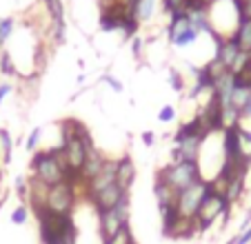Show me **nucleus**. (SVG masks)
Masks as SVG:
<instances>
[{"label": "nucleus", "instance_id": "f257e3e1", "mask_svg": "<svg viewBox=\"0 0 251 244\" xmlns=\"http://www.w3.org/2000/svg\"><path fill=\"white\" fill-rule=\"evenodd\" d=\"M38 222L40 244H58L67 238H78V229L74 222V213H53L45 207L33 209Z\"/></svg>", "mask_w": 251, "mask_h": 244}, {"label": "nucleus", "instance_id": "f03ea898", "mask_svg": "<svg viewBox=\"0 0 251 244\" xmlns=\"http://www.w3.org/2000/svg\"><path fill=\"white\" fill-rule=\"evenodd\" d=\"M31 178L38 180L45 187H53L58 182H65L67 175V167L62 160L60 146L53 149H38L31 158Z\"/></svg>", "mask_w": 251, "mask_h": 244}, {"label": "nucleus", "instance_id": "7ed1b4c3", "mask_svg": "<svg viewBox=\"0 0 251 244\" xmlns=\"http://www.w3.org/2000/svg\"><path fill=\"white\" fill-rule=\"evenodd\" d=\"M156 180H162L176 193H180L204 178H202V171H200V162H194V160H171L169 165L158 169Z\"/></svg>", "mask_w": 251, "mask_h": 244}, {"label": "nucleus", "instance_id": "20e7f679", "mask_svg": "<svg viewBox=\"0 0 251 244\" xmlns=\"http://www.w3.org/2000/svg\"><path fill=\"white\" fill-rule=\"evenodd\" d=\"M229 211H231V204L225 200L223 193L211 191V187H209L207 195H204L202 204H200L198 213H196V218H194L198 233L209 231L213 224H216V220H218V218H227Z\"/></svg>", "mask_w": 251, "mask_h": 244}, {"label": "nucleus", "instance_id": "39448f33", "mask_svg": "<svg viewBox=\"0 0 251 244\" xmlns=\"http://www.w3.org/2000/svg\"><path fill=\"white\" fill-rule=\"evenodd\" d=\"M78 200H80V195H78L76 184L65 180V182H58L47 189V193H45V209H49L53 213H74Z\"/></svg>", "mask_w": 251, "mask_h": 244}, {"label": "nucleus", "instance_id": "423d86ee", "mask_svg": "<svg viewBox=\"0 0 251 244\" xmlns=\"http://www.w3.org/2000/svg\"><path fill=\"white\" fill-rule=\"evenodd\" d=\"M129 197H125L123 202H118L114 209H107L102 213H96L98 216V231H100V238L107 240L111 238L114 233H118L123 226L129 224Z\"/></svg>", "mask_w": 251, "mask_h": 244}, {"label": "nucleus", "instance_id": "0eeeda50", "mask_svg": "<svg viewBox=\"0 0 251 244\" xmlns=\"http://www.w3.org/2000/svg\"><path fill=\"white\" fill-rule=\"evenodd\" d=\"M216 43V60L225 67L227 71H233L236 73L247 60H249V53H245L238 43L233 40V36H227V38H218V40H213Z\"/></svg>", "mask_w": 251, "mask_h": 244}, {"label": "nucleus", "instance_id": "6e6552de", "mask_svg": "<svg viewBox=\"0 0 251 244\" xmlns=\"http://www.w3.org/2000/svg\"><path fill=\"white\" fill-rule=\"evenodd\" d=\"M207 191H209L207 180H200L194 187L180 191L178 197H176V209H178V213H180L182 218H187V220H194L200 204H202V200H204V195H207Z\"/></svg>", "mask_w": 251, "mask_h": 244}, {"label": "nucleus", "instance_id": "1a4fd4ad", "mask_svg": "<svg viewBox=\"0 0 251 244\" xmlns=\"http://www.w3.org/2000/svg\"><path fill=\"white\" fill-rule=\"evenodd\" d=\"M167 38H169V43L174 45V47L185 49V47H189V45H194L196 40H198L200 33L196 31L194 24L189 23L187 14H182V16H174V18H169V23H167Z\"/></svg>", "mask_w": 251, "mask_h": 244}, {"label": "nucleus", "instance_id": "9d476101", "mask_svg": "<svg viewBox=\"0 0 251 244\" xmlns=\"http://www.w3.org/2000/svg\"><path fill=\"white\" fill-rule=\"evenodd\" d=\"M125 197H129V191H123V189L118 187V184H111V187L102 189L100 193H96V195L87 197V202H89L91 207H94L96 213H102L107 211V209H114L118 202H123Z\"/></svg>", "mask_w": 251, "mask_h": 244}, {"label": "nucleus", "instance_id": "9b49d317", "mask_svg": "<svg viewBox=\"0 0 251 244\" xmlns=\"http://www.w3.org/2000/svg\"><path fill=\"white\" fill-rule=\"evenodd\" d=\"M136 182V165H133L131 155H123L116 160V184L123 191H129Z\"/></svg>", "mask_w": 251, "mask_h": 244}, {"label": "nucleus", "instance_id": "f8f14e48", "mask_svg": "<svg viewBox=\"0 0 251 244\" xmlns=\"http://www.w3.org/2000/svg\"><path fill=\"white\" fill-rule=\"evenodd\" d=\"M107 155L102 153L100 149H94V151H89V155H87V160H85V167H82V171H80V180L82 182H89L91 178H96V175L102 171V167L107 165Z\"/></svg>", "mask_w": 251, "mask_h": 244}, {"label": "nucleus", "instance_id": "ddd939ff", "mask_svg": "<svg viewBox=\"0 0 251 244\" xmlns=\"http://www.w3.org/2000/svg\"><path fill=\"white\" fill-rule=\"evenodd\" d=\"M196 7H207V5H202L200 0H162V11H165L169 18L182 16V14H187V11L196 9Z\"/></svg>", "mask_w": 251, "mask_h": 244}, {"label": "nucleus", "instance_id": "4468645a", "mask_svg": "<svg viewBox=\"0 0 251 244\" xmlns=\"http://www.w3.org/2000/svg\"><path fill=\"white\" fill-rule=\"evenodd\" d=\"M153 195H156V200H158V209L176 207V197H178V193H176L169 184L162 182V180H156V182H153Z\"/></svg>", "mask_w": 251, "mask_h": 244}, {"label": "nucleus", "instance_id": "2eb2a0df", "mask_svg": "<svg viewBox=\"0 0 251 244\" xmlns=\"http://www.w3.org/2000/svg\"><path fill=\"white\" fill-rule=\"evenodd\" d=\"M233 40L245 53H251V18H242L238 29L233 31Z\"/></svg>", "mask_w": 251, "mask_h": 244}, {"label": "nucleus", "instance_id": "dca6fc26", "mask_svg": "<svg viewBox=\"0 0 251 244\" xmlns=\"http://www.w3.org/2000/svg\"><path fill=\"white\" fill-rule=\"evenodd\" d=\"M0 73L2 75H9V78H20V69L18 65H16L14 56L9 53V49H0Z\"/></svg>", "mask_w": 251, "mask_h": 244}, {"label": "nucleus", "instance_id": "f3484780", "mask_svg": "<svg viewBox=\"0 0 251 244\" xmlns=\"http://www.w3.org/2000/svg\"><path fill=\"white\" fill-rule=\"evenodd\" d=\"M0 158H2V165H11V158H14V138H11L9 129H0Z\"/></svg>", "mask_w": 251, "mask_h": 244}, {"label": "nucleus", "instance_id": "a211bd4d", "mask_svg": "<svg viewBox=\"0 0 251 244\" xmlns=\"http://www.w3.org/2000/svg\"><path fill=\"white\" fill-rule=\"evenodd\" d=\"M245 178H247V175H238V178H233L231 182L227 184L225 200H227L231 207H233V202H238L242 197V193H245Z\"/></svg>", "mask_w": 251, "mask_h": 244}, {"label": "nucleus", "instance_id": "6ab92c4d", "mask_svg": "<svg viewBox=\"0 0 251 244\" xmlns=\"http://www.w3.org/2000/svg\"><path fill=\"white\" fill-rule=\"evenodd\" d=\"M156 2L158 0H140V2H138L136 11H133L138 23H149V20L153 18V14H156Z\"/></svg>", "mask_w": 251, "mask_h": 244}, {"label": "nucleus", "instance_id": "aec40b11", "mask_svg": "<svg viewBox=\"0 0 251 244\" xmlns=\"http://www.w3.org/2000/svg\"><path fill=\"white\" fill-rule=\"evenodd\" d=\"M45 7V11L49 14L51 23H65V7H62V0H40Z\"/></svg>", "mask_w": 251, "mask_h": 244}, {"label": "nucleus", "instance_id": "412c9836", "mask_svg": "<svg viewBox=\"0 0 251 244\" xmlns=\"http://www.w3.org/2000/svg\"><path fill=\"white\" fill-rule=\"evenodd\" d=\"M102 244H136V238H133V231L131 226H123L118 233H114L111 238L102 240Z\"/></svg>", "mask_w": 251, "mask_h": 244}, {"label": "nucleus", "instance_id": "4be33fe9", "mask_svg": "<svg viewBox=\"0 0 251 244\" xmlns=\"http://www.w3.org/2000/svg\"><path fill=\"white\" fill-rule=\"evenodd\" d=\"M16 20L14 18H0V49L9 43V38L14 36Z\"/></svg>", "mask_w": 251, "mask_h": 244}, {"label": "nucleus", "instance_id": "5701e85b", "mask_svg": "<svg viewBox=\"0 0 251 244\" xmlns=\"http://www.w3.org/2000/svg\"><path fill=\"white\" fill-rule=\"evenodd\" d=\"M27 220H29V204L27 202H20L18 207L11 211V224L20 226V224H25Z\"/></svg>", "mask_w": 251, "mask_h": 244}, {"label": "nucleus", "instance_id": "b1692460", "mask_svg": "<svg viewBox=\"0 0 251 244\" xmlns=\"http://www.w3.org/2000/svg\"><path fill=\"white\" fill-rule=\"evenodd\" d=\"M167 80H169V87L174 91H178V94H182V91H185V87H187L185 85V78H182V73L178 69H174V67H171V69H169V78H167Z\"/></svg>", "mask_w": 251, "mask_h": 244}, {"label": "nucleus", "instance_id": "393cba45", "mask_svg": "<svg viewBox=\"0 0 251 244\" xmlns=\"http://www.w3.org/2000/svg\"><path fill=\"white\" fill-rule=\"evenodd\" d=\"M40 140H43V129H40V127L31 129V133H29V138H27V151L36 153V151H38V146H40Z\"/></svg>", "mask_w": 251, "mask_h": 244}, {"label": "nucleus", "instance_id": "a878e982", "mask_svg": "<svg viewBox=\"0 0 251 244\" xmlns=\"http://www.w3.org/2000/svg\"><path fill=\"white\" fill-rule=\"evenodd\" d=\"M16 193L23 202L29 200V180L23 178V175H16Z\"/></svg>", "mask_w": 251, "mask_h": 244}, {"label": "nucleus", "instance_id": "bb28decb", "mask_svg": "<svg viewBox=\"0 0 251 244\" xmlns=\"http://www.w3.org/2000/svg\"><path fill=\"white\" fill-rule=\"evenodd\" d=\"M158 120L160 122H174L176 120V107H171V104H165V107L158 111Z\"/></svg>", "mask_w": 251, "mask_h": 244}, {"label": "nucleus", "instance_id": "cd10ccee", "mask_svg": "<svg viewBox=\"0 0 251 244\" xmlns=\"http://www.w3.org/2000/svg\"><path fill=\"white\" fill-rule=\"evenodd\" d=\"M100 80H102L104 85H109L111 89L116 91V94H123V89H125V87H123V82H120L118 78H114V75H111V73H104V75H102V78H100Z\"/></svg>", "mask_w": 251, "mask_h": 244}, {"label": "nucleus", "instance_id": "c85d7f7f", "mask_svg": "<svg viewBox=\"0 0 251 244\" xmlns=\"http://www.w3.org/2000/svg\"><path fill=\"white\" fill-rule=\"evenodd\" d=\"M142 47H145V40L142 38H131V53L133 58H142Z\"/></svg>", "mask_w": 251, "mask_h": 244}, {"label": "nucleus", "instance_id": "c756f323", "mask_svg": "<svg viewBox=\"0 0 251 244\" xmlns=\"http://www.w3.org/2000/svg\"><path fill=\"white\" fill-rule=\"evenodd\" d=\"M233 244H251V226L242 229L240 233L236 235V242H233Z\"/></svg>", "mask_w": 251, "mask_h": 244}, {"label": "nucleus", "instance_id": "7c9ffc66", "mask_svg": "<svg viewBox=\"0 0 251 244\" xmlns=\"http://www.w3.org/2000/svg\"><path fill=\"white\" fill-rule=\"evenodd\" d=\"M238 2V9H240V16L242 18H251V0H236Z\"/></svg>", "mask_w": 251, "mask_h": 244}, {"label": "nucleus", "instance_id": "2f4dec72", "mask_svg": "<svg viewBox=\"0 0 251 244\" xmlns=\"http://www.w3.org/2000/svg\"><path fill=\"white\" fill-rule=\"evenodd\" d=\"M11 91H14L11 82H2V85H0V107H2V102L7 100V96H9Z\"/></svg>", "mask_w": 251, "mask_h": 244}, {"label": "nucleus", "instance_id": "473e14b6", "mask_svg": "<svg viewBox=\"0 0 251 244\" xmlns=\"http://www.w3.org/2000/svg\"><path fill=\"white\" fill-rule=\"evenodd\" d=\"M242 120H251V91H249V100H247V104L240 109V122Z\"/></svg>", "mask_w": 251, "mask_h": 244}, {"label": "nucleus", "instance_id": "72a5a7b5", "mask_svg": "<svg viewBox=\"0 0 251 244\" xmlns=\"http://www.w3.org/2000/svg\"><path fill=\"white\" fill-rule=\"evenodd\" d=\"M142 142H145V146H153V142H156V136H153L151 131H145V133H142Z\"/></svg>", "mask_w": 251, "mask_h": 244}, {"label": "nucleus", "instance_id": "f704fd0d", "mask_svg": "<svg viewBox=\"0 0 251 244\" xmlns=\"http://www.w3.org/2000/svg\"><path fill=\"white\" fill-rule=\"evenodd\" d=\"M76 240L78 238H67V240H62V242H58V244H76Z\"/></svg>", "mask_w": 251, "mask_h": 244}, {"label": "nucleus", "instance_id": "c9c22d12", "mask_svg": "<svg viewBox=\"0 0 251 244\" xmlns=\"http://www.w3.org/2000/svg\"><path fill=\"white\" fill-rule=\"evenodd\" d=\"M5 204V193H2V184H0V207Z\"/></svg>", "mask_w": 251, "mask_h": 244}, {"label": "nucleus", "instance_id": "e433bc0d", "mask_svg": "<svg viewBox=\"0 0 251 244\" xmlns=\"http://www.w3.org/2000/svg\"><path fill=\"white\" fill-rule=\"evenodd\" d=\"M200 2H202V5H207V7H209V5H213V2H216V0H200Z\"/></svg>", "mask_w": 251, "mask_h": 244}, {"label": "nucleus", "instance_id": "4c0bfd02", "mask_svg": "<svg viewBox=\"0 0 251 244\" xmlns=\"http://www.w3.org/2000/svg\"><path fill=\"white\" fill-rule=\"evenodd\" d=\"M0 162H2V158H0Z\"/></svg>", "mask_w": 251, "mask_h": 244}, {"label": "nucleus", "instance_id": "58836bf2", "mask_svg": "<svg viewBox=\"0 0 251 244\" xmlns=\"http://www.w3.org/2000/svg\"><path fill=\"white\" fill-rule=\"evenodd\" d=\"M245 2H247V0H245Z\"/></svg>", "mask_w": 251, "mask_h": 244}, {"label": "nucleus", "instance_id": "ea45409f", "mask_svg": "<svg viewBox=\"0 0 251 244\" xmlns=\"http://www.w3.org/2000/svg\"><path fill=\"white\" fill-rule=\"evenodd\" d=\"M136 244H138V242H136Z\"/></svg>", "mask_w": 251, "mask_h": 244}]
</instances>
